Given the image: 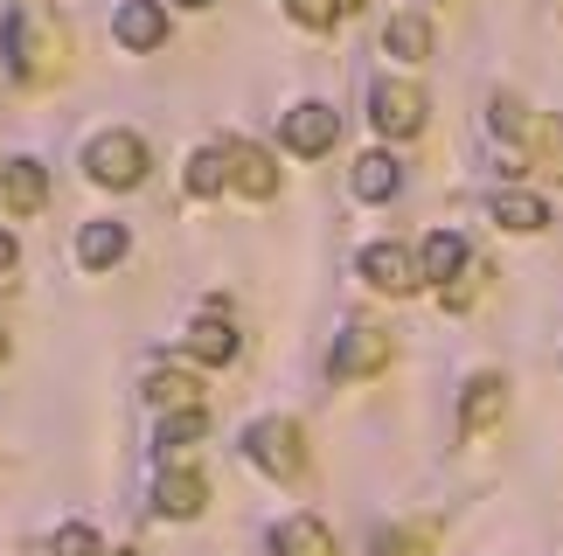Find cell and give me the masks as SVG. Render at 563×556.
<instances>
[{
    "mask_svg": "<svg viewBox=\"0 0 563 556\" xmlns=\"http://www.w3.org/2000/svg\"><path fill=\"white\" fill-rule=\"evenodd\" d=\"M272 549H278V556H334V536H328V522L292 515V522L272 529Z\"/></svg>",
    "mask_w": 563,
    "mask_h": 556,
    "instance_id": "5bb4252c",
    "label": "cell"
},
{
    "mask_svg": "<svg viewBox=\"0 0 563 556\" xmlns=\"http://www.w3.org/2000/svg\"><path fill=\"white\" fill-rule=\"evenodd\" d=\"M341 140V112H328V104H292L286 112V146L292 154H328V146Z\"/></svg>",
    "mask_w": 563,
    "mask_h": 556,
    "instance_id": "5b68a950",
    "label": "cell"
},
{
    "mask_svg": "<svg viewBox=\"0 0 563 556\" xmlns=\"http://www.w3.org/2000/svg\"><path fill=\"white\" fill-rule=\"evenodd\" d=\"M466 271V244L452 237V230H431L424 237V258H418V278H431V286H445L452 292V278Z\"/></svg>",
    "mask_w": 563,
    "mask_h": 556,
    "instance_id": "7c38bea8",
    "label": "cell"
},
{
    "mask_svg": "<svg viewBox=\"0 0 563 556\" xmlns=\"http://www.w3.org/2000/svg\"><path fill=\"white\" fill-rule=\"evenodd\" d=\"M8 271H14V237L0 230V286H8Z\"/></svg>",
    "mask_w": 563,
    "mask_h": 556,
    "instance_id": "cb8c5ba5",
    "label": "cell"
},
{
    "mask_svg": "<svg viewBox=\"0 0 563 556\" xmlns=\"http://www.w3.org/2000/svg\"><path fill=\"white\" fill-rule=\"evenodd\" d=\"M42 196H49V181H42L35 160H8V167H0V209H8V216H35Z\"/></svg>",
    "mask_w": 563,
    "mask_h": 556,
    "instance_id": "9c48e42d",
    "label": "cell"
},
{
    "mask_svg": "<svg viewBox=\"0 0 563 556\" xmlns=\"http://www.w3.org/2000/svg\"><path fill=\"white\" fill-rule=\"evenodd\" d=\"M188 188H195V196H223V188H230V160H223V146H202V154L188 160Z\"/></svg>",
    "mask_w": 563,
    "mask_h": 556,
    "instance_id": "ffe728a7",
    "label": "cell"
},
{
    "mask_svg": "<svg viewBox=\"0 0 563 556\" xmlns=\"http://www.w3.org/2000/svg\"><path fill=\"white\" fill-rule=\"evenodd\" d=\"M383 49L397 56V63H424V56H431V29H424L418 14H397V21L383 29Z\"/></svg>",
    "mask_w": 563,
    "mask_h": 556,
    "instance_id": "ac0fdd59",
    "label": "cell"
},
{
    "mask_svg": "<svg viewBox=\"0 0 563 556\" xmlns=\"http://www.w3.org/2000/svg\"><path fill=\"white\" fill-rule=\"evenodd\" d=\"M501 411H508V382H501V376H473V382H466V403H460V432L481 438Z\"/></svg>",
    "mask_w": 563,
    "mask_h": 556,
    "instance_id": "30bf717a",
    "label": "cell"
},
{
    "mask_svg": "<svg viewBox=\"0 0 563 556\" xmlns=\"http://www.w3.org/2000/svg\"><path fill=\"white\" fill-rule=\"evenodd\" d=\"M49 556H98V536L84 522H70V529H56V536H49Z\"/></svg>",
    "mask_w": 563,
    "mask_h": 556,
    "instance_id": "603a6c76",
    "label": "cell"
},
{
    "mask_svg": "<svg viewBox=\"0 0 563 556\" xmlns=\"http://www.w3.org/2000/svg\"><path fill=\"white\" fill-rule=\"evenodd\" d=\"M188 355L195 362H236V327H230L223 313H202L188 327Z\"/></svg>",
    "mask_w": 563,
    "mask_h": 556,
    "instance_id": "2e32d148",
    "label": "cell"
},
{
    "mask_svg": "<svg viewBox=\"0 0 563 556\" xmlns=\"http://www.w3.org/2000/svg\"><path fill=\"white\" fill-rule=\"evenodd\" d=\"M362 8V0H334V14H355Z\"/></svg>",
    "mask_w": 563,
    "mask_h": 556,
    "instance_id": "d4e9b609",
    "label": "cell"
},
{
    "mask_svg": "<svg viewBox=\"0 0 563 556\" xmlns=\"http://www.w3.org/2000/svg\"><path fill=\"white\" fill-rule=\"evenodd\" d=\"M369 119H376V133L410 140L424 125V91H418V84H376V91H369Z\"/></svg>",
    "mask_w": 563,
    "mask_h": 556,
    "instance_id": "277c9868",
    "label": "cell"
},
{
    "mask_svg": "<svg viewBox=\"0 0 563 556\" xmlns=\"http://www.w3.org/2000/svg\"><path fill=\"white\" fill-rule=\"evenodd\" d=\"M125 251H133L125 223H84V230H77V258H84V271H112Z\"/></svg>",
    "mask_w": 563,
    "mask_h": 556,
    "instance_id": "8fae6325",
    "label": "cell"
},
{
    "mask_svg": "<svg viewBox=\"0 0 563 556\" xmlns=\"http://www.w3.org/2000/svg\"><path fill=\"white\" fill-rule=\"evenodd\" d=\"M431 543H439V522H404V529H389L376 549H383V556H424Z\"/></svg>",
    "mask_w": 563,
    "mask_h": 556,
    "instance_id": "7402d4cb",
    "label": "cell"
},
{
    "mask_svg": "<svg viewBox=\"0 0 563 556\" xmlns=\"http://www.w3.org/2000/svg\"><path fill=\"white\" fill-rule=\"evenodd\" d=\"M397 181H404V167L389 160V154H362L355 160V196L362 202H389V196H397Z\"/></svg>",
    "mask_w": 563,
    "mask_h": 556,
    "instance_id": "e0dca14e",
    "label": "cell"
},
{
    "mask_svg": "<svg viewBox=\"0 0 563 556\" xmlns=\"http://www.w3.org/2000/svg\"><path fill=\"white\" fill-rule=\"evenodd\" d=\"M223 160H230V181L244 188V196H257V202H265V196H278V160L265 154V146H251V140H230V146H223Z\"/></svg>",
    "mask_w": 563,
    "mask_h": 556,
    "instance_id": "52a82bcc",
    "label": "cell"
},
{
    "mask_svg": "<svg viewBox=\"0 0 563 556\" xmlns=\"http://www.w3.org/2000/svg\"><path fill=\"white\" fill-rule=\"evenodd\" d=\"M202 480H195V474H167L161 487H154V515L161 522H195V515H202Z\"/></svg>",
    "mask_w": 563,
    "mask_h": 556,
    "instance_id": "4fadbf2b",
    "label": "cell"
},
{
    "mask_svg": "<svg viewBox=\"0 0 563 556\" xmlns=\"http://www.w3.org/2000/svg\"><path fill=\"white\" fill-rule=\"evenodd\" d=\"M112 35L125 42V49H161V42H167V8H161V0H119Z\"/></svg>",
    "mask_w": 563,
    "mask_h": 556,
    "instance_id": "8992f818",
    "label": "cell"
},
{
    "mask_svg": "<svg viewBox=\"0 0 563 556\" xmlns=\"http://www.w3.org/2000/svg\"><path fill=\"white\" fill-rule=\"evenodd\" d=\"M181 8H216V0H181Z\"/></svg>",
    "mask_w": 563,
    "mask_h": 556,
    "instance_id": "4316f807",
    "label": "cell"
},
{
    "mask_svg": "<svg viewBox=\"0 0 563 556\" xmlns=\"http://www.w3.org/2000/svg\"><path fill=\"white\" fill-rule=\"evenodd\" d=\"M146 397H154V403H175V411H195V403H202V382L181 376V369H161V376H146Z\"/></svg>",
    "mask_w": 563,
    "mask_h": 556,
    "instance_id": "d6986e66",
    "label": "cell"
},
{
    "mask_svg": "<svg viewBox=\"0 0 563 556\" xmlns=\"http://www.w3.org/2000/svg\"><path fill=\"white\" fill-rule=\"evenodd\" d=\"M494 223H501V230H522V237H536V230L550 223V202H543V196H522V188H501V196H494Z\"/></svg>",
    "mask_w": 563,
    "mask_h": 556,
    "instance_id": "9a60e30c",
    "label": "cell"
},
{
    "mask_svg": "<svg viewBox=\"0 0 563 556\" xmlns=\"http://www.w3.org/2000/svg\"><path fill=\"white\" fill-rule=\"evenodd\" d=\"M98 556H140V549H98Z\"/></svg>",
    "mask_w": 563,
    "mask_h": 556,
    "instance_id": "484cf974",
    "label": "cell"
},
{
    "mask_svg": "<svg viewBox=\"0 0 563 556\" xmlns=\"http://www.w3.org/2000/svg\"><path fill=\"white\" fill-rule=\"evenodd\" d=\"M389 355H397V334H389V327H376V320H355V327L334 341L328 369H334V382H362V376H376Z\"/></svg>",
    "mask_w": 563,
    "mask_h": 556,
    "instance_id": "3957f363",
    "label": "cell"
},
{
    "mask_svg": "<svg viewBox=\"0 0 563 556\" xmlns=\"http://www.w3.org/2000/svg\"><path fill=\"white\" fill-rule=\"evenodd\" d=\"M244 459L272 480H299L307 474V432H299L292 418H257L244 432Z\"/></svg>",
    "mask_w": 563,
    "mask_h": 556,
    "instance_id": "6da1fadb",
    "label": "cell"
},
{
    "mask_svg": "<svg viewBox=\"0 0 563 556\" xmlns=\"http://www.w3.org/2000/svg\"><path fill=\"white\" fill-rule=\"evenodd\" d=\"M202 432H209V418H202V411H175V418L161 424V438H154V445H161L167 459H175V453H188V445L202 438Z\"/></svg>",
    "mask_w": 563,
    "mask_h": 556,
    "instance_id": "44dd1931",
    "label": "cell"
},
{
    "mask_svg": "<svg viewBox=\"0 0 563 556\" xmlns=\"http://www.w3.org/2000/svg\"><path fill=\"white\" fill-rule=\"evenodd\" d=\"M0 355H8V327H0Z\"/></svg>",
    "mask_w": 563,
    "mask_h": 556,
    "instance_id": "83f0119b",
    "label": "cell"
},
{
    "mask_svg": "<svg viewBox=\"0 0 563 556\" xmlns=\"http://www.w3.org/2000/svg\"><path fill=\"white\" fill-rule=\"evenodd\" d=\"M362 278H369L376 292H418L424 286L404 244H369V251H362Z\"/></svg>",
    "mask_w": 563,
    "mask_h": 556,
    "instance_id": "ba28073f",
    "label": "cell"
},
{
    "mask_svg": "<svg viewBox=\"0 0 563 556\" xmlns=\"http://www.w3.org/2000/svg\"><path fill=\"white\" fill-rule=\"evenodd\" d=\"M84 167H91L98 188H140L146 181V140L140 133H98L84 146Z\"/></svg>",
    "mask_w": 563,
    "mask_h": 556,
    "instance_id": "7a4b0ae2",
    "label": "cell"
}]
</instances>
